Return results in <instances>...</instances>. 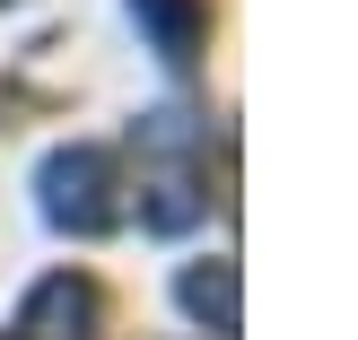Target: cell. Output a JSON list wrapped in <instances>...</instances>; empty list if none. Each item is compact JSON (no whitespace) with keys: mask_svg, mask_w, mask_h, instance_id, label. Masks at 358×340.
Returning a JSON list of instances; mask_svg holds the SVG:
<instances>
[{"mask_svg":"<svg viewBox=\"0 0 358 340\" xmlns=\"http://www.w3.org/2000/svg\"><path fill=\"white\" fill-rule=\"evenodd\" d=\"M175 297H184L192 323H210L219 340H236V262H192V271L175 279Z\"/></svg>","mask_w":358,"mask_h":340,"instance_id":"5b68a950","label":"cell"},{"mask_svg":"<svg viewBox=\"0 0 358 340\" xmlns=\"http://www.w3.org/2000/svg\"><path fill=\"white\" fill-rule=\"evenodd\" d=\"M131 17H140V35H149V52L166 70H192V61H201V27H210L201 0H131Z\"/></svg>","mask_w":358,"mask_h":340,"instance_id":"3957f363","label":"cell"},{"mask_svg":"<svg viewBox=\"0 0 358 340\" xmlns=\"http://www.w3.org/2000/svg\"><path fill=\"white\" fill-rule=\"evenodd\" d=\"M201 209H210L201 175H192V166H157L149 175V201H140V227H149V236H184Z\"/></svg>","mask_w":358,"mask_h":340,"instance_id":"277c9868","label":"cell"},{"mask_svg":"<svg viewBox=\"0 0 358 340\" xmlns=\"http://www.w3.org/2000/svg\"><path fill=\"white\" fill-rule=\"evenodd\" d=\"M96 314H105L96 279H79V271H52L44 288H35L27 306H17L9 340H96Z\"/></svg>","mask_w":358,"mask_h":340,"instance_id":"7a4b0ae2","label":"cell"},{"mask_svg":"<svg viewBox=\"0 0 358 340\" xmlns=\"http://www.w3.org/2000/svg\"><path fill=\"white\" fill-rule=\"evenodd\" d=\"M35 192H44V219L70 227V236H105L122 219V184H114V157L105 149H52Z\"/></svg>","mask_w":358,"mask_h":340,"instance_id":"6da1fadb","label":"cell"}]
</instances>
